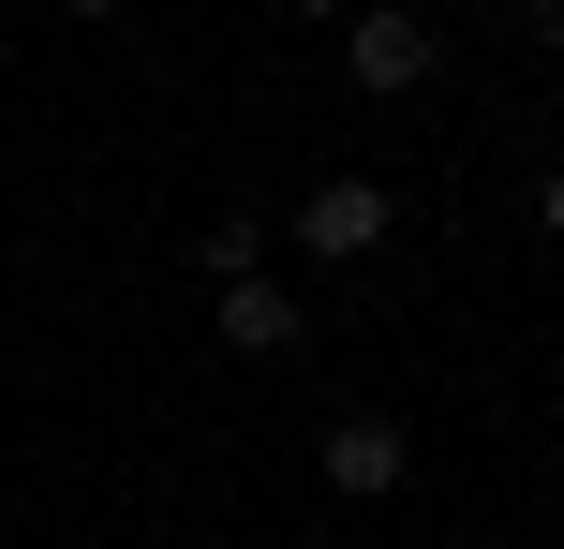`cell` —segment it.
<instances>
[{
	"label": "cell",
	"instance_id": "1",
	"mask_svg": "<svg viewBox=\"0 0 564 549\" xmlns=\"http://www.w3.org/2000/svg\"><path fill=\"white\" fill-rule=\"evenodd\" d=\"M446 75V30L416 15V0H357L341 15V89H371V105H401V89Z\"/></svg>",
	"mask_w": 564,
	"mask_h": 549
},
{
	"label": "cell",
	"instance_id": "2",
	"mask_svg": "<svg viewBox=\"0 0 564 549\" xmlns=\"http://www.w3.org/2000/svg\"><path fill=\"white\" fill-rule=\"evenodd\" d=\"M282 238H297L312 267H371V253L401 238V208H387V178L341 164V178H312V194H297V223H282Z\"/></svg>",
	"mask_w": 564,
	"mask_h": 549
},
{
	"label": "cell",
	"instance_id": "3",
	"mask_svg": "<svg viewBox=\"0 0 564 549\" xmlns=\"http://www.w3.org/2000/svg\"><path fill=\"white\" fill-rule=\"evenodd\" d=\"M312 475H327L341 505H387V491H416V431H401L387 402H357V416H327V446H312Z\"/></svg>",
	"mask_w": 564,
	"mask_h": 549
},
{
	"label": "cell",
	"instance_id": "4",
	"mask_svg": "<svg viewBox=\"0 0 564 549\" xmlns=\"http://www.w3.org/2000/svg\"><path fill=\"white\" fill-rule=\"evenodd\" d=\"M208 312H224V356H297V342H312V312L268 283V267H253V283H224Z\"/></svg>",
	"mask_w": 564,
	"mask_h": 549
},
{
	"label": "cell",
	"instance_id": "5",
	"mask_svg": "<svg viewBox=\"0 0 564 549\" xmlns=\"http://www.w3.org/2000/svg\"><path fill=\"white\" fill-rule=\"evenodd\" d=\"M268 253H282V223H268V208H224V223L194 238V267H208V297H224V283H253Z\"/></svg>",
	"mask_w": 564,
	"mask_h": 549
}]
</instances>
